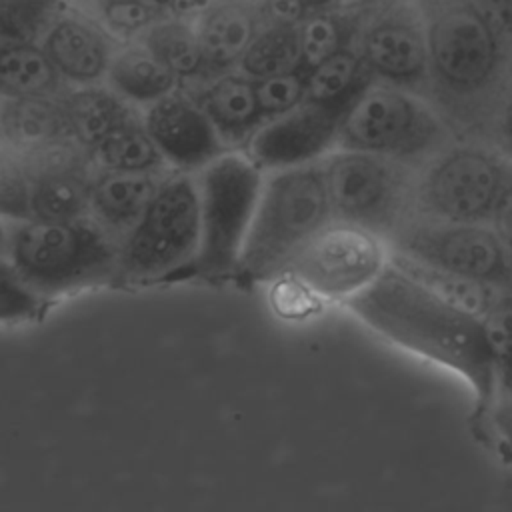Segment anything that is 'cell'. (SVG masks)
<instances>
[{
	"label": "cell",
	"mask_w": 512,
	"mask_h": 512,
	"mask_svg": "<svg viewBox=\"0 0 512 512\" xmlns=\"http://www.w3.org/2000/svg\"><path fill=\"white\" fill-rule=\"evenodd\" d=\"M0 142L34 154L78 146L62 94L0 98Z\"/></svg>",
	"instance_id": "19"
},
{
	"label": "cell",
	"mask_w": 512,
	"mask_h": 512,
	"mask_svg": "<svg viewBox=\"0 0 512 512\" xmlns=\"http://www.w3.org/2000/svg\"><path fill=\"white\" fill-rule=\"evenodd\" d=\"M372 82L356 46H348L306 70V100L346 110Z\"/></svg>",
	"instance_id": "26"
},
{
	"label": "cell",
	"mask_w": 512,
	"mask_h": 512,
	"mask_svg": "<svg viewBox=\"0 0 512 512\" xmlns=\"http://www.w3.org/2000/svg\"><path fill=\"white\" fill-rule=\"evenodd\" d=\"M362 2H372V0H342V4H362Z\"/></svg>",
	"instance_id": "39"
},
{
	"label": "cell",
	"mask_w": 512,
	"mask_h": 512,
	"mask_svg": "<svg viewBox=\"0 0 512 512\" xmlns=\"http://www.w3.org/2000/svg\"><path fill=\"white\" fill-rule=\"evenodd\" d=\"M492 350L498 392L512 390V286L498 290L480 314Z\"/></svg>",
	"instance_id": "30"
},
{
	"label": "cell",
	"mask_w": 512,
	"mask_h": 512,
	"mask_svg": "<svg viewBox=\"0 0 512 512\" xmlns=\"http://www.w3.org/2000/svg\"><path fill=\"white\" fill-rule=\"evenodd\" d=\"M354 46L374 82L400 86L426 98L428 48L412 0L370 2Z\"/></svg>",
	"instance_id": "12"
},
{
	"label": "cell",
	"mask_w": 512,
	"mask_h": 512,
	"mask_svg": "<svg viewBox=\"0 0 512 512\" xmlns=\"http://www.w3.org/2000/svg\"><path fill=\"white\" fill-rule=\"evenodd\" d=\"M68 88L104 84L120 40L82 8H60L38 38Z\"/></svg>",
	"instance_id": "14"
},
{
	"label": "cell",
	"mask_w": 512,
	"mask_h": 512,
	"mask_svg": "<svg viewBox=\"0 0 512 512\" xmlns=\"http://www.w3.org/2000/svg\"><path fill=\"white\" fill-rule=\"evenodd\" d=\"M118 240L90 216L16 220L8 226L6 260L42 300L118 280Z\"/></svg>",
	"instance_id": "3"
},
{
	"label": "cell",
	"mask_w": 512,
	"mask_h": 512,
	"mask_svg": "<svg viewBox=\"0 0 512 512\" xmlns=\"http://www.w3.org/2000/svg\"><path fill=\"white\" fill-rule=\"evenodd\" d=\"M256 102L262 120L278 118L306 100V72L292 70L254 80Z\"/></svg>",
	"instance_id": "31"
},
{
	"label": "cell",
	"mask_w": 512,
	"mask_h": 512,
	"mask_svg": "<svg viewBox=\"0 0 512 512\" xmlns=\"http://www.w3.org/2000/svg\"><path fill=\"white\" fill-rule=\"evenodd\" d=\"M484 418L488 420L496 440L512 454V390L496 394Z\"/></svg>",
	"instance_id": "34"
},
{
	"label": "cell",
	"mask_w": 512,
	"mask_h": 512,
	"mask_svg": "<svg viewBox=\"0 0 512 512\" xmlns=\"http://www.w3.org/2000/svg\"><path fill=\"white\" fill-rule=\"evenodd\" d=\"M170 172H102L96 170L88 216L118 242L136 226L154 192Z\"/></svg>",
	"instance_id": "20"
},
{
	"label": "cell",
	"mask_w": 512,
	"mask_h": 512,
	"mask_svg": "<svg viewBox=\"0 0 512 512\" xmlns=\"http://www.w3.org/2000/svg\"><path fill=\"white\" fill-rule=\"evenodd\" d=\"M104 86L130 106L142 110L184 84L140 40H128L116 50Z\"/></svg>",
	"instance_id": "21"
},
{
	"label": "cell",
	"mask_w": 512,
	"mask_h": 512,
	"mask_svg": "<svg viewBox=\"0 0 512 512\" xmlns=\"http://www.w3.org/2000/svg\"><path fill=\"white\" fill-rule=\"evenodd\" d=\"M200 244V202L190 172L160 182L136 226L118 244V278L148 282L190 268Z\"/></svg>",
	"instance_id": "8"
},
{
	"label": "cell",
	"mask_w": 512,
	"mask_h": 512,
	"mask_svg": "<svg viewBox=\"0 0 512 512\" xmlns=\"http://www.w3.org/2000/svg\"><path fill=\"white\" fill-rule=\"evenodd\" d=\"M428 48L426 98L460 140L496 134L512 46L470 0H412Z\"/></svg>",
	"instance_id": "2"
},
{
	"label": "cell",
	"mask_w": 512,
	"mask_h": 512,
	"mask_svg": "<svg viewBox=\"0 0 512 512\" xmlns=\"http://www.w3.org/2000/svg\"><path fill=\"white\" fill-rule=\"evenodd\" d=\"M142 120L174 172L194 174L226 152L218 132L186 86L142 108Z\"/></svg>",
	"instance_id": "15"
},
{
	"label": "cell",
	"mask_w": 512,
	"mask_h": 512,
	"mask_svg": "<svg viewBox=\"0 0 512 512\" xmlns=\"http://www.w3.org/2000/svg\"><path fill=\"white\" fill-rule=\"evenodd\" d=\"M194 178L200 244L190 270L202 278H224L238 272L264 170L244 150H226L194 172Z\"/></svg>",
	"instance_id": "7"
},
{
	"label": "cell",
	"mask_w": 512,
	"mask_h": 512,
	"mask_svg": "<svg viewBox=\"0 0 512 512\" xmlns=\"http://www.w3.org/2000/svg\"><path fill=\"white\" fill-rule=\"evenodd\" d=\"M332 220L388 242L414 218L416 164L334 148L322 160Z\"/></svg>",
	"instance_id": "6"
},
{
	"label": "cell",
	"mask_w": 512,
	"mask_h": 512,
	"mask_svg": "<svg viewBox=\"0 0 512 512\" xmlns=\"http://www.w3.org/2000/svg\"><path fill=\"white\" fill-rule=\"evenodd\" d=\"M374 2V0H372ZM370 2L338 4L308 14L296 24L300 68L306 72L328 56L354 46Z\"/></svg>",
	"instance_id": "23"
},
{
	"label": "cell",
	"mask_w": 512,
	"mask_h": 512,
	"mask_svg": "<svg viewBox=\"0 0 512 512\" xmlns=\"http://www.w3.org/2000/svg\"><path fill=\"white\" fill-rule=\"evenodd\" d=\"M510 162L476 140L448 144L418 170L414 218L488 224Z\"/></svg>",
	"instance_id": "9"
},
{
	"label": "cell",
	"mask_w": 512,
	"mask_h": 512,
	"mask_svg": "<svg viewBox=\"0 0 512 512\" xmlns=\"http://www.w3.org/2000/svg\"><path fill=\"white\" fill-rule=\"evenodd\" d=\"M450 138L448 124L422 94L372 82L344 110L336 148L416 164L444 150Z\"/></svg>",
	"instance_id": "5"
},
{
	"label": "cell",
	"mask_w": 512,
	"mask_h": 512,
	"mask_svg": "<svg viewBox=\"0 0 512 512\" xmlns=\"http://www.w3.org/2000/svg\"><path fill=\"white\" fill-rule=\"evenodd\" d=\"M184 86L206 80V64L194 20L162 16L138 38Z\"/></svg>",
	"instance_id": "25"
},
{
	"label": "cell",
	"mask_w": 512,
	"mask_h": 512,
	"mask_svg": "<svg viewBox=\"0 0 512 512\" xmlns=\"http://www.w3.org/2000/svg\"><path fill=\"white\" fill-rule=\"evenodd\" d=\"M390 264L392 246L386 238L332 220L284 272L314 296L344 304L372 286Z\"/></svg>",
	"instance_id": "11"
},
{
	"label": "cell",
	"mask_w": 512,
	"mask_h": 512,
	"mask_svg": "<svg viewBox=\"0 0 512 512\" xmlns=\"http://www.w3.org/2000/svg\"><path fill=\"white\" fill-rule=\"evenodd\" d=\"M186 88L208 116L224 148L246 150L252 134L264 122L256 102L254 80L240 70H228Z\"/></svg>",
	"instance_id": "18"
},
{
	"label": "cell",
	"mask_w": 512,
	"mask_h": 512,
	"mask_svg": "<svg viewBox=\"0 0 512 512\" xmlns=\"http://www.w3.org/2000/svg\"><path fill=\"white\" fill-rule=\"evenodd\" d=\"M346 310L380 340L462 380L484 416L498 386L492 350L478 312L440 292L392 258L384 274Z\"/></svg>",
	"instance_id": "1"
},
{
	"label": "cell",
	"mask_w": 512,
	"mask_h": 512,
	"mask_svg": "<svg viewBox=\"0 0 512 512\" xmlns=\"http://www.w3.org/2000/svg\"><path fill=\"white\" fill-rule=\"evenodd\" d=\"M266 22L262 0H216L194 18L206 64V78L238 70V64Z\"/></svg>",
	"instance_id": "17"
},
{
	"label": "cell",
	"mask_w": 512,
	"mask_h": 512,
	"mask_svg": "<svg viewBox=\"0 0 512 512\" xmlns=\"http://www.w3.org/2000/svg\"><path fill=\"white\" fill-rule=\"evenodd\" d=\"M62 100L74 130L76 144L86 152L124 116H128L134 106L118 98L104 84L66 88Z\"/></svg>",
	"instance_id": "27"
},
{
	"label": "cell",
	"mask_w": 512,
	"mask_h": 512,
	"mask_svg": "<svg viewBox=\"0 0 512 512\" xmlns=\"http://www.w3.org/2000/svg\"><path fill=\"white\" fill-rule=\"evenodd\" d=\"M38 154L0 142V214L8 222L30 218Z\"/></svg>",
	"instance_id": "29"
},
{
	"label": "cell",
	"mask_w": 512,
	"mask_h": 512,
	"mask_svg": "<svg viewBox=\"0 0 512 512\" xmlns=\"http://www.w3.org/2000/svg\"><path fill=\"white\" fill-rule=\"evenodd\" d=\"M124 2H132V0H88V6L82 8L86 12H96L100 8H106V6H114V4H124Z\"/></svg>",
	"instance_id": "38"
},
{
	"label": "cell",
	"mask_w": 512,
	"mask_h": 512,
	"mask_svg": "<svg viewBox=\"0 0 512 512\" xmlns=\"http://www.w3.org/2000/svg\"><path fill=\"white\" fill-rule=\"evenodd\" d=\"M510 40H512V34H510Z\"/></svg>",
	"instance_id": "40"
},
{
	"label": "cell",
	"mask_w": 512,
	"mask_h": 512,
	"mask_svg": "<svg viewBox=\"0 0 512 512\" xmlns=\"http://www.w3.org/2000/svg\"><path fill=\"white\" fill-rule=\"evenodd\" d=\"M332 222L322 162L264 172L238 274L268 278Z\"/></svg>",
	"instance_id": "4"
},
{
	"label": "cell",
	"mask_w": 512,
	"mask_h": 512,
	"mask_svg": "<svg viewBox=\"0 0 512 512\" xmlns=\"http://www.w3.org/2000/svg\"><path fill=\"white\" fill-rule=\"evenodd\" d=\"M306 16L312 14V12H318V10H326V8H332V6H338L342 4V0H300Z\"/></svg>",
	"instance_id": "36"
},
{
	"label": "cell",
	"mask_w": 512,
	"mask_h": 512,
	"mask_svg": "<svg viewBox=\"0 0 512 512\" xmlns=\"http://www.w3.org/2000/svg\"><path fill=\"white\" fill-rule=\"evenodd\" d=\"M8 226H10V222L0 214V258H6V248H8Z\"/></svg>",
	"instance_id": "37"
},
{
	"label": "cell",
	"mask_w": 512,
	"mask_h": 512,
	"mask_svg": "<svg viewBox=\"0 0 512 512\" xmlns=\"http://www.w3.org/2000/svg\"><path fill=\"white\" fill-rule=\"evenodd\" d=\"M342 114L340 108L304 100L298 108L262 122L244 152L264 172L320 162L336 148Z\"/></svg>",
	"instance_id": "13"
},
{
	"label": "cell",
	"mask_w": 512,
	"mask_h": 512,
	"mask_svg": "<svg viewBox=\"0 0 512 512\" xmlns=\"http://www.w3.org/2000/svg\"><path fill=\"white\" fill-rule=\"evenodd\" d=\"M238 70L252 80L302 70L296 26L266 20L244 52Z\"/></svg>",
	"instance_id": "28"
},
{
	"label": "cell",
	"mask_w": 512,
	"mask_h": 512,
	"mask_svg": "<svg viewBox=\"0 0 512 512\" xmlns=\"http://www.w3.org/2000/svg\"><path fill=\"white\" fill-rule=\"evenodd\" d=\"M88 156L102 172H172L146 130L140 108L114 124L88 150Z\"/></svg>",
	"instance_id": "22"
},
{
	"label": "cell",
	"mask_w": 512,
	"mask_h": 512,
	"mask_svg": "<svg viewBox=\"0 0 512 512\" xmlns=\"http://www.w3.org/2000/svg\"><path fill=\"white\" fill-rule=\"evenodd\" d=\"M66 88L38 40L0 44V98L58 96Z\"/></svg>",
	"instance_id": "24"
},
{
	"label": "cell",
	"mask_w": 512,
	"mask_h": 512,
	"mask_svg": "<svg viewBox=\"0 0 512 512\" xmlns=\"http://www.w3.org/2000/svg\"><path fill=\"white\" fill-rule=\"evenodd\" d=\"M390 246L394 258L452 280L492 290L512 286V252L490 224L412 218Z\"/></svg>",
	"instance_id": "10"
},
{
	"label": "cell",
	"mask_w": 512,
	"mask_h": 512,
	"mask_svg": "<svg viewBox=\"0 0 512 512\" xmlns=\"http://www.w3.org/2000/svg\"><path fill=\"white\" fill-rule=\"evenodd\" d=\"M96 166L80 146H60L38 154L30 200L34 220H76L88 216Z\"/></svg>",
	"instance_id": "16"
},
{
	"label": "cell",
	"mask_w": 512,
	"mask_h": 512,
	"mask_svg": "<svg viewBox=\"0 0 512 512\" xmlns=\"http://www.w3.org/2000/svg\"><path fill=\"white\" fill-rule=\"evenodd\" d=\"M496 142L498 150L512 160V80L508 84L502 108H500V118H498V128H496Z\"/></svg>",
	"instance_id": "35"
},
{
	"label": "cell",
	"mask_w": 512,
	"mask_h": 512,
	"mask_svg": "<svg viewBox=\"0 0 512 512\" xmlns=\"http://www.w3.org/2000/svg\"><path fill=\"white\" fill-rule=\"evenodd\" d=\"M42 308L44 300L18 278L6 258H0V322L34 320Z\"/></svg>",
	"instance_id": "32"
},
{
	"label": "cell",
	"mask_w": 512,
	"mask_h": 512,
	"mask_svg": "<svg viewBox=\"0 0 512 512\" xmlns=\"http://www.w3.org/2000/svg\"><path fill=\"white\" fill-rule=\"evenodd\" d=\"M488 224L498 234L502 244L512 252V162H510L508 174L502 182V188L498 192V198L492 208Z\"/></svg>",
	"instance_id": "33"
}]
</instances>
